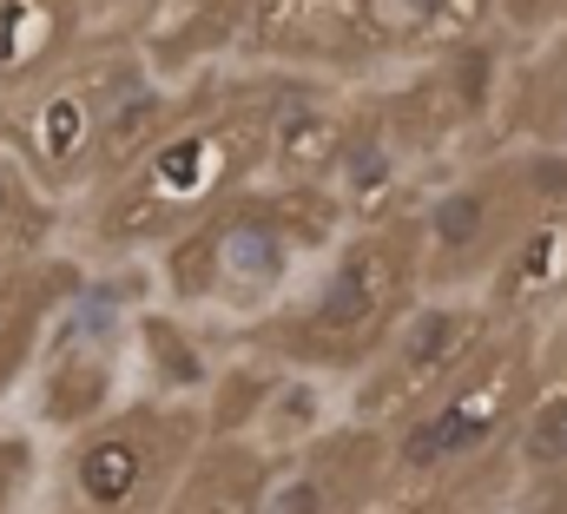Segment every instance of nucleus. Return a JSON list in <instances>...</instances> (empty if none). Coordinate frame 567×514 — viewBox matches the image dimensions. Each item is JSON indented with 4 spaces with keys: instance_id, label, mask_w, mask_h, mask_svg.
I'll return each mask as SVG.
<instances>
[{
    "instance_id": "1a4fd4ad",
    "label": "nucleus",
    "mask_w": 567,
    "mask_h": 514,
    "mask_svg": "<svg viewBox=\"0 0 567 514\" xmlns=\"http://www.w3.org/2000/svg\"><path fill=\"white\" fill-rule=\"evenodd\" d=\"M106 113H113V106H100L93 86H53V93L27 113V126H20V145H27L20 158L33 165V178H40V185H60L73 165L100 158Z\"/></svg>"
},
{
    "instance_id": "aec40b11",
    "label": "nucleus",
    "mask_w": 567,
    "mask_h": 514,
    "mask_svg": "<svg viewBox=\"0 0 567 514\" xmlns=\"http://www.w3.org/2000/svg\"><path fill=\"white\" fill-rule=\"evenodd\" d=\"M495 514H555L548 502H515V508H495Z\"/></svg>"
},
{
    "instance_id": "4468645a",
    "label": "nucleus",
    "mask_w": 567,
    "mask_h": 514,
    "mask_svg": "<svg viewBox=\"0 0 567 514\" xmlns=\"http://www.w3.org/2000/svg\"><path fill=\"white\" fill-rule=\"evenodd\" d=\"M172 100L158 93V86H133V93H120L113 100V113H106V132H100V165L113 172V178H126V172H140L145 158L172 138Z\"/></svg>"
},
{
    "instance_id": "7ed1b4c3",
    "label": "nucleus",
    "mask_w": 567,
    "mask_h": 514,
    "mask_svg": "<svg viewBox=\"0 0 567 514\" xmlns=\"http://www.w3.org/2000/svg\"><path fill=\"white\" fill-rule=\"evenodd\" d=\"M212 442L205 402L140 395L60 449V514H165Z\"/></svg>"
},
{
    "instance_id": "9b49d317",
    "label": "nucleus",
    "mask_w": 567,
    "mask_h": 514,
    "mask_svg": "<svg viewBox=\"0 0 567 514\" xmlns=\"http://www.w3.org/2000/svg\"><path fill=\"white\" fill-rule=\"evenodd\" d=\"M350 145V120L317 93H284L271 106V172L284 185H323Z\"/></svg>"
},
{
    "instance_id": "423d86ee",
    "label": "nucleus",
    "mask_w": 567,
    "mask_h": 514,
    "mask_svg": "<svg viewBox=\"0 0 567 514\" xmlns=\"http://www.w3.org/2000/svg\"><path fill=\"white\" fill-rule=\"evenodd\" d=\"M528 357L522 343H495L468 377L442 389L429 409H416L403 429H396V449H390V469L403 482H435V475H455L468 469L475 455H488L528 409Z\"/></svg>"
},
{
    "instance_id": "f257e3e1",
    "label": "nucleus",
    "mask_w": 567,
    "mask_h": 514,
    "mask_svg": "<svg viewBox=\"0 0 567 514\" xmlns=\"http://www.w3.org/2000/svg\"><path fill=\"white\" fill-rule=\"evenodd\" d=\"M337 198L317 185H278V192H238L205 225L172 238L158 257V284L172 310H238L258 317L271 304H290V284L303 257L330 245Z\"/></svg>"
},
{
    "instance_id": "39448f33",
    "label": "nucleus",
    "mask_w": 567,
    "mask_h": 514,
    "mask_svg": "<svg viewBox=\"0 0 567 514\" xmlns=\"http://www.w3.org/2000/svg\"><path fill=\"white\" fill-rule=\"evenodd\" d=\"M133 304L86 290L73 297L27 377V429L33 435H86L93 422L126 409V377H133Z\"/></svg>"
},
{
    "instance_id": "a211bd4d",
    "label": "nucleus",
    "mask_w": 567,
    "mask_h": 514,
    "mask_svg": "<svg viewBox=\"0 0 567 514\" xmlns=\"http://www.w3.org/2000/svg\"><path fill=\"white\" fill-rule=\"evenodd\" d=\"M522 455H528L535 475H561L567 469V389L548 395V402L522 422Z\"/></svg>"
},
{
    "instance_id": "0eeeda50",
    "label": "nucleus",
    "mask_w": 567,
    "mask_h": 514,
    "mask_svg": "<svg viewBox=\"0 0 567 514\" xmlns=\"http://www.w3.org/2000/svg\"><path fill=\"white\" fill-rule=\"evenodd\" d=\"M495 304L488 297H429L410 310V323L396 330V343L383 350V363L370 370V383L357 389V415L383 422V415H416L429 409L455 377H468L488 350H495Z\"/></svg>"
},
{
    "instance_id": "6ab92c4d",
    "label": "nucleus",
    "mask_w": 567,
    "mask_h": 514,
    "mask_svg": "<svg viewBox=\"0 0 567 514\" xmlns=\"http://www.w3.org/2000/svg\"><path fill=\"white\" fill-rule=\"evenodd\" d=\"M40 0H0V73H20L40 53Z\"/></svg>"
},
{
    "instance_id": "dca6fc26",
    "label": "nucleus",
    "mask_w": 567,
    "mask_h": 514,
    "mask_svg": "<svg viewBox=\"0 0 567 514\" xmlns=\"http://www.w3.org/2000/svg\"><path fill=\"white\" fill-rule=\"evenodd\" d=\"M390 185H396V152H390L383 126H357L337 172H330V198L350 205V212H377L390 198Z\"/></svg>"
},
{
    "instance_id": "6e6552de",
    "label": "nucleus",
    "mask_w": 567,
    "mask_h": 514,
    "mask_svg": "<svg viewBox=\"0 0 567 514\" xmlns=\"http://www.w3.org/2000/svg\"><path fill=\"white\" fill-rule=\"evenodd\" d=\"M515 185L502 172H475L455 178L423 218V245L435 257V270H502V257L522 245L528 225H515Z\"/></svg>"
},
{
    "instance_id": "20e7f679",
    "label": "nucleus",
    "mask_w": 567,
    "mask_h": 514,
    "mask_svg": "<svg viewBox=\"0 0 567 514\" xmlns=\"http://www.w3.org/2000/svg\"><path fill=\"white\" fill-rule=\"evenodd\" d=\"M265 152H271V113L265 106H225L212 120L178 126L133 172V185L120 192V205L106 212V238H145V232L185 238L225 198H238V178Z\"/></svg>"
},
{
    "instance_id": "2eb2a0df",
    "label": "nucleus",
    "mask_w": 567,
    "mask_h": 514,
    "mask_svg": "<svg viewBox=\"0 0 567 514\" xmlns=\"http://www.w3.org/2000/svg\"><path fill=\"white\" fill-rule=\"evenodd\" d=\"M330 442V435H323ZM310 442L297 455L271 462V482H265V508L258 514H337L343 495H337V469H330V449Z\"/></svg>"
},
{
    "instance_id": "f8f14e48",
    "label": "nucleus",
    "mask_w": 567,
    "mask_h": 514,
    "mask_svg": "<svg viewBox=\"0 0 567 514\" xmlns=\"http://www.w3.org/2000/svg\"><path fill=\"white\" fill-rule=\"evenodd\" d=\"M80 290H40V284H0V395L33 377V363H40V343H47V330H53V317L73 304Z\"/></svg>"
},
{
    "instance_id": "f03ea898",
    "label": "nucleus",
    "mask_w": 567,
    "mask_h": 514,
    "mask_svg": "<svg viewBox=\"0 0 567 514\" xmlns=\"http://www.w3.org/2000/svg\"><path fill=\"white\" fill-rule=\"evenodd\" d=\"M423 251H429L423 225H370V232L343 238L317 264L303 297L284 304V317L271 323L278 337H265V350L284 370L303 363L317 377H363V370H377L383 350L396 343V330L416 310Z\"/></svg>"
},
{
    "instance_id": "ddd939ff",
    "label": "nucleus",
    "mask_w": 567,
    "mask_h": 514,
    "mask_svg": "<svg viewBox=\"0 0 567 514\" xmlns=\"http://www.w3.org/2000/svg\"><path fill=\"white\" fill-rule=\"evenodd\" d=\"M561 284H567V212H548V218H535L522 232L515 251L502 257V270L488 284V304L495 310L502 304H535V297H548Z\"/></svg>"
},
{
    "instance_id": "f3484780",
    "label": "nucleus",
    "mask_w": 567,
    "mask_h": 514,
    "mask_svg": "<svg viewBox=\"0 0 567 514\" xmlns=\"http://www.w3.org/2000/svg\"><path fill=\"white\" fill-rule=\"evenodd\" d=\"M47 232V185L20 152H0V245H27Z\"/></svg>"
},
{
    "instance_id": "9d476101",
    "label": "nucleus",
    "mask_w": 567,
    "mask_h": 514,
    "mask_svg": "<svg viewBox=\"0 0 567 514\" xmlns=\"http://www.w3.org/2000/svg\"><path fill=\"white\" fill-rule=\"evenodd\" d=\"M133 377L158 402H212V389H218L212 357L178 323V310H140L133 317Z\"/></svg>"
}]
</instances>
